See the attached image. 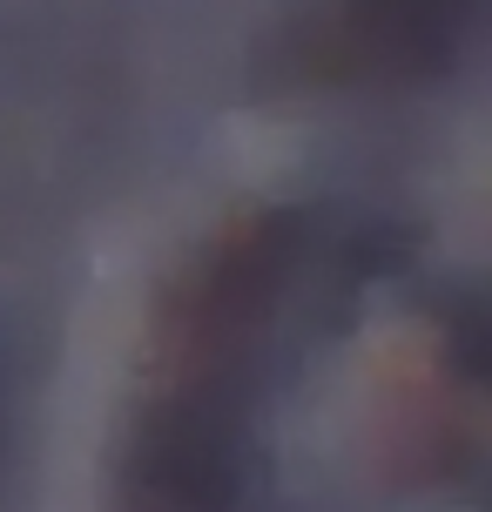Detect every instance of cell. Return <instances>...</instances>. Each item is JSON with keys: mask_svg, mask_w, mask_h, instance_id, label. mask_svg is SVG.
Returning a JSON list of instances; mask_svg holds the SVG:
<instances>
[{"mask_svg": "<svg viewBox=\"0 0 492 512\" xmlns=\"http://www.w3.org/2000/svg\"><path fill=\"white\" fill-rule=\"evenodd\" d=\"M472 0H337L317 34V68L337 81H412L452 61Z\"/></svg>", "mask_w": 492, "mask_h": 512, "instance_id": "obj_1", "label": "cell"}, {"mask_svg": "<svg viewBox=\"0 0 492 512\" xmlns=\"http://www.w3.org/2000/svg\"><path fill=\"white\" fill-rule=\"evenodd\" d=\"M459 358H466L472 378L492 384V310H479V317H466V324H459Z\"/></svg>", "mask_w": 492, "mask_h": 512, "instance_id": "obj_2", "label": "cell"}]
</instances>
